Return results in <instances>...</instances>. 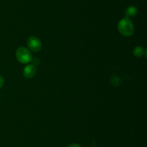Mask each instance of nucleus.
I'll use <instances>...</instances> for the list:
<instances>
[{
  "mask_svg": "<svg viewBox=\"0 0 147 147\" xmlns=\"http://www.w3.org/2000/svg\"><path fill=\"white\" fill-rule=\"evenodd\" d=\"M118 29H119V33L123 36L131 35L134 31L133 23L128 18L122 19L119 22L118 24Z\"/></svg>",
  "mask_w": 147,
  "mask_h": 147,
  "instance_id": "f257e3e1",
  "label": "nucleus"
},
{
  "mask_svg": "<svg viewBox=\"0 0 147 147\" xmlns=\"http://www.w3.org/2000/svg\"><path fill=\"white\" fill-rule=\"evenodd\" d=\"M17 60L22 63H27L32 60V53L28 49L24 47H20L16 51Z\"/></svg>",
  "mask_w": 147,
  "mask_h": 147,
  "instance_id": "f03ea898",
  "label": "nucleus"
},
{
  "mask_svg": "<svg viewBox=\"0 0 147 147\" xmlns=\"http://www.w3.org/2000/svg\"><path fill=\"white\" fill-rule=\"evenodd\" d=\"M27 43L29 48L32 51L37 52L41 50L42 43L38 37H35V36H32V37H29Z\"/></svg>",
  "mask_w": 147,
  "mask_h": 147,
  "instance_id": "7ed1b4c3",
  "label": "nucleus"
},
{
  "mask_svg": "<svg viewBox=\"0 0 147 147\" xmlns=\"http://www.w3.org/2000/svg\"><path fill=\"white\" fill-rule=\"evenodd\" d=\"M36 71H37V69H36L35 66H34L33 64L28 65V66H27L24 68L23 74H24V76L26 78L30 79V78L33 77L35 75Z\"/></svg>",
  "mask_w": 147,
  "mask_h": 147,
  "instance_id": "20e7f679",
  "label": "nucleus"
},
{
  "mask_svg": "<svg viewBox=\"0 0 147 147\" xmlns=\"http://www.w3.org/2000/svg\"><path fill=\"white\" fill-rule=\"evenodd\" d=\"M126 14L127 17H133L137 14V9L134 7H129L126 10Z\"/></svg>",
  "mask_w": 147,
  "mask_h": 147,
  "instance_id": "39448f33",
  "label": "nucleus"
},
{
  "mask_svg": "<svg viewBox=\"0 0 147 147\" xmlns=\"http://www.w3.org/2000/svg\"><path fill=\"white\" fill-rule=\"evenodd\" d=\"M144 50L142 47H136L134 50V55L136 57H142L144 55Z\"/></svg>",
  "mask_w": 147,
  "mask_h": 147,
  "instance_id": "423d86ee",
  "label": "nucleus"
},
{
  "mask_svg": "<svg viewBox=\"0 0 147 147\" xmlns=\"http://www.w3.org/2000/svg\"><path fill=\"white\" fill-rule=\"evenodd\" d=\"M4 84V79L1 76H0V88L2 87Z\"/></svg>",
  "mask_w": 147,
  "mask_h": 147,
  "instance_id": "0eeeda50",
  "label": "nucleus"
},
{
  "mask_svg": "<svg viewBox=\"0 0 147 147\" xmlns=\"http://www.w3.org/2000/svg\"><path fill=\"white\" fill-rule=\"evenodd\" d=\"M67 147H81V146H80L79 145V144H70V145H69Z\"/></svg>",
  "mask_w": 147,
  "mask_h": 147,
  "instance_id": "6e6552de",
  "label": "nucleus"
}]
</instances>
